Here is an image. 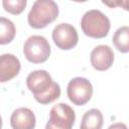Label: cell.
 <instances>
[{
	"instance_id": "6da1fadb",
	"label": "cell",
	"mask_w": 129,
	"mask_h": 129,
	"mask_svg": "<svg viewBox=\"0 0 129 129\" xmlns=\"http://www.w3.org/2000/svg\"><path fill=\"white\" fill-rule=\"evenodd\" d=\"M26 86L33 94L34 99L42 104H49L60 96V87L53 82L50 75L44 70H37L30 73L26 78Z\"/></svg>"
},
{
	"instance_id": "7a4b0ae2",
	"label": "cell",
	"mask_w": 129,
	"mask_h": 129,
	"mask_svg": "<svg viewBox=\"0 0 129 129\" xmlns=\"http://www.w3.org/2000/svg\"><path fill=\"white\" fill-rule=\"evenodd\" d=\"M58 16V6L54 0H36L28 15V24L35 29L46 27Z\"/></svg>"
},
{
	"instance_id": "3957f363",
	"label": "cell",
	"mask_w": 129,
	"mask_h": 129,
	"mask_svg": "<svg viewBox=\"0 0 129 129\" xmlns=\"http://www.w3.org/2000/svg\"><path fill=\"white\" fill-rule=\"evenodd\" d=\"M110 20L100 10L87 11L81 20L83 32L92 38H103L108 35L110 30Z\"/></svg>"
},
{
	"instance_id": "277c9868",
	"label": "cell",
	"mask_w": 129,
	"mask_h": 129,
	"mask_svg": "<svg viewBox=\"0 0 129 129\" xmlns=\"http://www.w3.org/2000/svg\"><path fill=\"white\" fill-rule=\"evenodd\" d=\"M23 53L26 59L32 63H41L50 55V45L45 37L32 35L27 38L23 46Z\"/></svg>"
},
{
	"instance_id": "5b68a950",
	"label": "cell",
	"mask_w": 129,
	"mask_h": 129,
	"mask_svg": "<svg viewBox=\"0 0 129 129\" xmlns=\"http://www.w3.org/2000/svg\"><path fill=\"white\" fill-rule=\"evenodd\" d=\"M76 121L75 111L71 106L64 103L54 105L49 112L46 129H71Z\"/></svg>"
},
{
	"instance_id": "8992f818",
	"label": "cell",
	"mask_w": 129,
	"mask_h": 129,
	"mask_svg": "<svg viewBox=\"0 0 129 129\" xmlns=\"http://www.w3.org/2000/svg\"><path fill=\"white\" fill-rule=\"evenodd\" d=\"M67 94L68 98L73 104L77 106H83L91 100L93 95V86L86 78L77 77L70 81Z\"/></svg>"
},
{
	"instance_id": "52a82bcc",
	"label": "cell",
	"mask_w": 129,
	"mask_h": 129,
	"mask_svg": "<svg viewBox=\"0 0 129 129\" xmlns=\"http://www.w3.org/2000/svg\"><path fill=\"white\" fill-rule=\"evenodd\" d=\"M52 40L58 48L69 50L77 45L79 36L73 25L69 23H59L52 30Z\"/></svg>"
},
{
	"instance_id": "ba28073f",
	"label": "cell",
	"mask_w": 129,
	"mask_h": 129,
	"mask_svg": "<svg viewBox=\"0 0 129 129\" xmlns=\"http://www.w3.org/2000/svg\"><path fill=\"white\" fill-rule=\"evenodd\" d=\"M90 60L95 70L106 71L113 64L114 52L109 45H98L91 51Z\"/></svg>"
},
{
	"instance_id": "9c48e42d",
	"label": "cell",
	"mask_w": 129,
	"mask_h": 129,
	"mask_svg": "<svg viewBox=\"0 0 129 129\" xmlns=\"http://www.w3.org/2000/svg\"><path fill=\"white\" fill-rule=\"evenodd\" d=\"M21 69L19 59L11 53L0 55V83H6L15 78Z\"/></svg>"
},
{
	"instance_id": "30bf717a",
	"label": "cell",
	"mask_w": 129,
	"mask_h": 129,
	"mask_svg": "<svg viewBox=\"0 0 129 129\" xmlns=\"http://www.w3.org/2000/svg\"><path fill=\"white\" fill-rule=\"evenodd\" d=\"M10 124L13 129H32L36 124L35 115L28 108H18L13 111Z\"/></svg>"
},
{
	"instance_id": "8fae6325",
	"label": "cell",
	"mask_w": 129,
	"mask_h": 129,
	"mask_svg": "<svg viewBox=\"0 0 129 129\" xmlns=\"http://www.w3.org/2000/svg\"><path fill=\"white\" fill-rule=\"evenodd\" d=\"M104 118L102 115V112L98 109H91L87 111L83 118L81 123L82 129H100L103 126Z\"/></svg>"
},
{
	"instance_id": "7c38bea8",
	"label": "cell",
	"mask_w": 129,
	"mask_h": 129,
	"mask_svg": "<svg viewBox=\"0 0 129 129\" xmlns=\"http://www.w3.org/2000/svg\"><path fill=\"white\" fill-rule=\"evenodd\" d=\"M113 43L115 47L123 52L126 53L129 51V27L128 26H121L119 27L114 35H113Z\"/></svg>"
},
{
	"instance_id": "4fadbf2b",
	"label": "cell",
	"mask_w": 129,
	"mask_h": 129,
	"mask_svg": "<svg viewBox=\"0 0 129 129\" xmlns=\"http://www.w3.org/2000/svg\"><path fill=\"white\" fill-rule=\"evenodd\" d=\"M15 33L14 23L5 17H0V44L10 43L14 39Z\"/></svg>"
},
{
	"instance_id": "5bb4252c",
	"label": "cell",
	"mask_w": 129,
	"mask_h": 129,
	"mask_svg": "<svg viewBox=\"0 0 129 129\" xmlns=\"http://www.w3.org/2000/svg\"><path fill=\"white\" fill-rule=\"evenodd\" d=\"M26 4L27 0H2L4 10L13 15L21 14L25 9Z\"/></svg>"
},
{
	"instance_id": "9a60e30c",
	"label": "cell",
	"mask_w": 129,
	"mask_h": 129,
	"mask_svg": "<svg viewBox=\"0 0 129 129\" xmlns=\"http://www.w3.org/2000/svg\"><path fill=\"white\" fill-rule=\"evenodd\" d=\"M102 2L110 7V8H116V7H121L124 10H128V5H127V0H102Z\"/></svg>"
},
{
	"instance_id": "2e32d148",
	"label": "cell",
	"mask_w": 129,
	"mask_h": 129,
	"mask_svg": "<svg viewBox=\"0 0 129 129\" xmlns=\"http://www.w3.org/2000/svg\"><path fill=\"white\" fill-rule=\"evenodd\" d=\"M72 1H75V2H86L88 0H72Z\"/></svg>"
},
{
	"instance_id": "e0dca14e",
	"label": "cell",
	"mask_w": 129,
	"mask_h": 129,
	"mask_svg": "<svg viewBox=\"0 0 129 129\" xmlns=\"http://www.w3.org/2000/svg\"><path fill=\"white\" fill-rule=\"evenodd\" d=\"M2 127V118H1V116H0V128Z\"/></svg>"
}]
</instances>
